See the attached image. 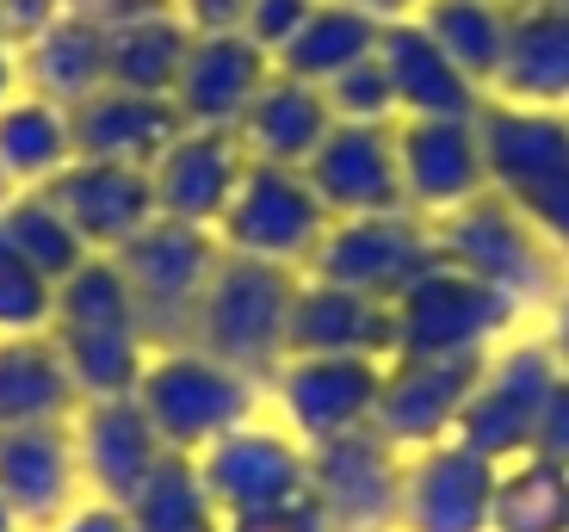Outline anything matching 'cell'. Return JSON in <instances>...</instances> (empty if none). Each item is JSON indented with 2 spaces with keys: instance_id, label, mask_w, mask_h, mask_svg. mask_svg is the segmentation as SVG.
Wrapping results in <instances>:
<instances>
[{
  "instance_id": "6da1fadb",
  "label": "cell",
  "mask_w": 569,
  "mask_h": 532,
  "mask_svg": "<svg viewBox=\"0 0 569 532\" xmlns=\"http://www.w3.org/2000/svg\"><path fill=\"white\" fill-rule=\"evenodd\" d=\"M433 242H440L446 267H458L477 285L501 291L520 317L527 310H557L569 291V260L508 199H496V192H477L465 211L440 217L433 223Z\"/></svg>"
},
{
  "instance_id": "7a4b0ae2",
  "label": "cell",
  "mask_w": 569,
  "mask_h": 532,
  "mask_svg": "<svg viewBox=\"0 0 569 532\" xmlns=\"http://www.w3.org/2000/svg\"><path fill=\"white\" fill-rule=\"evenodd\" d=\"M477 137H483L489 192L508 199L569 260V112L483 100Z\"/></svg>"
},
{
  "instance_id": "3957f363",
  "label": "cell",
  "mask_w": 569,
  "mask_h": 532,
  "mask_svg": "<svg viewBox=\"0 0 569 532\" xmlns=\"http://www.w3.org/2000/svg\"><path fill=\"white\" fill-rule=\"evenodd\" d=\"M112 260L124 267L130 303H137V334L149 341V353L199 341V303H204V291H211L217 260H223L217 230H192V223L156 217V223H149L137 242L118 248Z\"/></svg>"
},
{
  "instance_id": "277c9868",
  "label": "cell",
  "mask_w": 569,
  "mask_h": 532,
  "mask_svg": "<svg viewBox=\"0 0 569 532\" xmlns=\"http://www.w3.org/2000/svg\"><path fill=\"white\" fill-rule=\"evenodd\" d=\"M137 409L149 415V428L161 433L168 452L199 459L223 433L254 421L260 384L242 378L236 365L211 360L204 347H168V353H149V372L137 384Z\"/></svg>"
},
{
  "instance_id": "5b68a950",
  "label": "cell",
  "mask_w": 569,
  "mask_h": 532,
  "mask_svg": "<svg viewBox=\"0 0 569 532\" xmlns=\"http://www.w3.org/2000/svg\"><path fill=\"white\" fill-rule=\"evenodd\" d=\"M303 273H284L267 260L223 254L211 273V291L199 303V341L211 360L236 365L242 378L267 384L284 365V322H291V298H298Z\"/></svg>"
},
{
  "instance_id": "8992f818",
  "label": "cell",
  "mask_w": 569,
  "mask_h": 532,
  "mask_svg": "<svg viewBox=\"0 0 569 532\" xmlns=\"http://www.w3.org/2000/svg\"><path fill=\"white\" fill-rule=\"evenodd\" d=\"M390 322H397L390 360H489V347L520 322V310L440 260L390 303Z\"/></svg>"
},
{
  "instance_id": "52a82bcc",
  "label": "cell",
  "mask_w": 569,
  "mask_h": 532,
  "mask_svg": "<svg viewBox=\"0 0 569 532\" xmlns=\"http://www.w3.org/2000/svg\"><path fill=\"white\" fill-rule=\"evenodd\" d=\"M328 230H335V217H328V204L316 199V187L303 180V168L248 161L242 187H236L223 223H217V242H223V254L267 260V267H284V273H303Z\"/></svg>"
},
{
  "instance_id": "ba28073f",
  "label": "cell",
  "mask_w": 569,
  "mask_h": 532,
  "mask_svg": "<svg viewBox=\"0 0 569 532\" xmlns=\"http://www.w3.org/2000/svg\"><path fill=\"white\" fill-rule=\"evenodd\" d=\"M557 378H563V360H557L551 341H513V347H501V353H489L452 440L470 446L477 459H489V464L527 459L539 409H545Z\"/></svg>"
},
{
  "instance_id": "9c48e42d",
  "label": "cell",
  "mask_w": 569,
  "mask_h": 532,
  "mask_svg": "<svg viewBox=\"0 0 569 532\" xmlns=\"http://www.w3.org/2000/svg\"><path fill=\"white\" fill-rule=\"evenodd\" d=\"M433 267H440L433 223L415 211H385V217H341L322 235V248H316V260L303 273L328 279V285H347V291H366L378 303H397Z\"/></svg>"
},
{
  "instance_id": "30bf717a",
  "label": "cell",
  "mask_w": 569,
  "mask_h": 532,
  "mask_svg": "<svg viewBox=\"0 0 569 532\" xmlns=\"http://www.w3.org/2000/svg\"><path fill=\"white\" fill-rule=\"evenodd\" d=\"M192 464H199V483L223 520L310 502V446L284 428L248 421V428L223 433L217 446H204Z\"/></svg>"
},
{
  "instance_id": "8fae6325",
  "label": "cell",
  "mask_w": 569,
  "mask_h": 532,
  "mask_svg": "<svg viewBox=\"0 0 569 532\" xmlns=\"http://www.w3.org/2000/svg\"><path fill=\"white\" fill-rule=\"evenodd\" d=\"M310 502L335 532H385L402 520V452L378 428L310 446Z\"/></svg>"
},
{
  "instance_id": "7c38bea8",
  "label": "cell",
  "mask_w": 569,
  "mask_h": 532,
  "mask_svg": "<svg viewBox=\"0 0 569 532\" xmlns=\"http://www.w3.org/2000/svg\"><path fill=\"white\" fill-rule=\"evenodd\" d=\"M390 360H341V353H298L267 378L272 403H279L284 428L298 433L303 446L335 440V433L371 428L378 390H385Z\"/></svg>"
},
{
  "instance_id": "4fadbf2b",
  "label": "cell",
  "mask_w": 569,
  "mask_h": 532,
  "mask_svg": "<svg viewBox=\"0 0 569 532\" xmlns=\"http://www.w3.org/2000/svg\"><path fill=\"white\" fill-rule=\"evenodd\" d=\"M397 173H402V204L415 217L440 223V217L465 211L477 192H489L477 118H402Z\"/></svg>"
},
{
  "instance_id": "5bb4252c",
  "label": "cell",
  "mask_w": 569,
  "mask_h": 532,
  "mask_svg": "<svg viewBox=\"0 0 569 532\" xmlns=\"http://www.w3.org/2000/svg\"><path fill=\"white\" fill-rule=\"evenodd\" d=\"M483 360H390L385 390L371 409V428L385 433L397 452H427L452 440L465 415L470 390H477Z\"/></svg>"
},
{
  "instance_id": "9a60e30c",
  "label": "cell",
  "mask_w": 569,
  "mask_h": 532,
  "mask_svg": "<svg viewBox=\"0 0 569 532\" xmlns=\"http://www.w3.org/2000/svg\"><path fill=\"white\" fill-rule=\"evenodd\" d=\"M303 180L328 217H385L409 211L402 204V173H397V124H335L328 143L303 161Z\"/></svg>"
},
{
  "instance_id": "2e32d148",
  "label": "cell",
  "mask_w": 569,
  "mask_h": 532,
  "mask_svg": "<svg viewBox=\"0 0 569 532\" xmlns=\"http://www.w3.org/2000/svg\"><path fill=\"white\" fill-rule=\"evenodd\" d=\"M74 452H81V483L93 490V502L130 508L137 490L161 471L168 446L149 428V415L137 409V397H106V403L74 409Z\"/></svg>"
},
{
  "instance_id": "e0dca14e",
  "label": "cell",
  "mask_w": 569,
  "mask_h": 532,
  "mask_svg": "<svg viewBox=\"0 0 569 532\" xmlns=\"http://www.w3.org/2000/svg\"><path fill=\"white\" fill-rule=\"evenodd\" d=\"M501 464L477 459L458 440L409 452L402 464V526L409 532H489Z\"/></svg>"
},
{
  "instance_id": "ac0fdd59",
  "label": "cell",
  "mask_w": 569,
  "mask_h": 532,
  "mask_svg": "<svg viewBox=\"0 0 569 532\" xmlns=\"http://www.w3.org/2000/svg\"><path fill=\"white\" fill-rule=\"evenodd\" d=\"M272 57L260 50L248 31H217V38H192L173 81V112L186 130H236L242 112L254 106V93L267 87Z\"/></svg>"
},
{
  "instance_id": "d6986e66",
  "label": "cell",
  "mask_w": 569,
  "mask_h": 532,
  "mask_svg": "<svg viewBox=\"0 0 569 532\" xmlns=\"http://www.w3.org/2000/svg\"><path fill=\"white\" fill-rule=\"evenodd\" d=\"M242 173H248V149L236 130H180L149 168V180H156L161 217L192 223V230H217L236 187H242Z\"/></svg>"
},
{
  "instance_id": "ffe728a7",
  "label": "cell",
  "mask_w": 569,
  "mask_h": 532,
  "mask_svg": "<svg viewBox=\"0 0 569 532\" xmlns=\"http://www.w3.org/2000/svg\"><path fill=\"white\" fill-rule=\"evenodd\" d=\"M43 192L69 211V223L93 254H118L161 217L149 168H118V161H69Z\"/></svg>"
},
{
  "instance_id": "44dd1931",
  "label": "cell",
  "mask_w": 569,
  "mask_h": 532,
  "mask_svg": "<svg viewBox=\"0 0 569 532\" xmlns=\"http://www.w3.org/2000/svg\"><path fill=\"white\" fill-rule=\"evenodd\" d=\"M298 353L390 360V353H397V322H390V303L303 273L298 279V298H291V322H284V360H298Z\"/></svg>"
},
{
  "instance_id": "7402d4cb",
  "label": "cell",
  "mask_w": 569,
  "mask_h": 532,
  "mask_svg": "<svg viewBox=\"0 0 569 532\" xmlns=\"http://www.w3.org/2000/svg\"><path fill=\"white\" fill-rule=\"evenodd\" d=\"M81 490V452L74 428H0V495L19 514V526H57Z\"/></svg>"
},
{
  "instance_id": "603a6c76",
  "label": "cell",
  "mask_w": 569,
  "mask_h": 532,
  "mask_svg": "<svg viewBox=\"0 0 569 532\" xmlns=\"http://www.w3.org/2000/svg\"><path fill=\"white\" fill-rule=\"evenodd\" d=\"M74 161H118V168H156L161 149L180 137V112L161 93L100 87L74 106Z\"/></svg>"
},
{
  "instance_id": "cb8c5ba5",
  "label": "cell",
  "mask_w": 569,
  "mask_h": 532,
  "mask_svg": "<svg viewBox=\"0 0 569 532\" xmlns=\"http://www.w3.org/2000/svg\"><path fill=\"white\" fill-rule=\"evenodd\" d=\"M378 62L390 74V93H397L402 118H477L483 112V87L470 81L440 43L421 31V19H390L385 38H378Z\"/></svg>"
},
{
  "instance_id": "d4e9b609",
  "label": "cell",
  "mask_w": 569,
  "mask_h": 532,
  "mask_svg": "<svg viewBox=\"0 0 569 532\" xmlns=\"http://www.w3.org/2000/svg\"><path fill=\"white\" fill-rule=\"evenodd\" d=\"M489 100L532 106V112H569V7H557V0L513 7L508 57H501Z\"/></svg>"
},
{
  "instance_id": "484cf974",
  "label": "cell",
  "mask_w": 569,
  "mask_h": 532,
  "mask_svg": "<svg viewBox=\"0 0 569 532\" xmlns=\"http://www.w3.org/2000/svg\"><path fill=\"white\" fill-rule=\"evenodd\" d=\"M328 130H335V112H328L322 87L272 69L267 87L254 93V106L242 112V124H236V137H242L248 161H267V168H303V161L328 143Z\"/></svg>"
},
{
  "instance_id": "4316f807",
  "label": "cell",
  "mask_w": 569,
  "mask_h": 532,
  "mask_svg": "<svg viewBox=\"0 0 569 532\" xmlns=\"http://www.w3.org/2000/svg\"><path fill=\"white\" fill-rule=\"evenodd\" d=\"M81 390L57 353V334H7L0 341V428H50L74 421Z\"/></svg>"
},
{
  "instance_id": "83f0119b",
  "label": "cell",
  "mask_w": 569,
  "mask_h": 532,
  "mask_svg": "<svg viewBox=\"0 0 569 532\" xmlns=\"http://www.w3.org/2000/svg\"><path fill=\"white\" fill-rule=\"evenodd\" d=\"M186 43H192V26L180 19L173 0L112 19L106 26V87H130V93H161L168 100L173 81H180Z\"/></svg>"
},
{
  "instance_id": "f1b7e54d",
  "label": "cell",
  "mask_w": 569,
  "mask_h": 532,
  "mask_svg": "<svg viewBox=\"0 0 569 532\" xmlns=\"http://www.w3.org/2000/svg\"><path fill=\"white\" fill-rule=\"evenodd\" d=\"M19 74H26V93H43V100H57L74 112L87 93L106 87V26L87 7L57 19L50 31L19 43Z\"/></svg>"
},
{
  "instance_id": "f546056e",
  "label": "cell",
  "mask_w": 569,
  "mask_h": 532,
  "mask_svg": "<svg viewBox=\"0 0 569 532\" xmlns=\"http://www.w3.org/2000/svg\"><path fill=\"white\" fill-rule=\"evenodd\" d=\"M385 26L390 19L359 13V7H347V0H316V13L303 19L298 38L272 57V69L298 74V81H310V87H328L335 74H347V69H359V62L378 57Z\"/></svg>"
},
{
  "instance_id": "4dcf8cb0",
  "label": "cell",
  "mask_w": 569,
  "mask_h": 532,
  "mask_svg": "<svg viewBox=\"0 0 569 532\" xmlns=\"http://www.w3.org/2000/svg\"><path fill=\"white\" fill-rule=\"evenodd\" d=\"M69 161H74L69 106L43 100V93H19V100L0 106V168H7L13 192H43Z\"/></svg>"
},
{
  "instance_id": "1f68e13d",
  "label": "cell",
  "mask_w": 569,
  "mask_h": 532,
  "mask_svg": "<svg viewBox=\"0 0 569 532\" xmlns=\"http://www.w3.org/2000/svg\"><path fill=\"white\" fill-rule=\"evenodd\" d=\"M415 19L483 93L496 87L501 57H508V31H513L508 0H415Z\"/></svg>"
},
{
  "instance_id": "d6a6232c",
  "label": "cell",
  "mask_w": 569,
  "mask_h": 532,
  "mask_svg": "<svg viewBox=\"0 0 569 532\" xmlns=\"http://www.w3.org/2000/svg\"><path fill=\"white\" fill-rule=\"evenodd\" d=\"M57 353L69 365L81 403H106V397H137L142 372H149V341L137 329H50Z\"/></svg>"
},
{
  "instance_id": "836d02e7",
  "label": "cell",
  "mask_w": 569,
  "mask_h": 532,
  "mask_svg": "<svg viewBox=\"0 0 569 532\" xmlns=\"http://www.w3.org/2000/svg\"><path fill=\"white\" fill-rule=\"evenodd\" d=\"M489 532H569V471L545 459L501 464Z\"/></svg>"
},
{
  "instance_id": "e575fe53",
  "label": "cell",
  "mask_w": 569,
  "mask_h": 532,
  "mask_svg": "<svg viewBox=\"0 0 569 532\" xmlns=\"http://www.w3.org/2000/svg\"><path fill=\"white\" fill-rule=\"evenodd\" d=\"M0 230L13 235L19 254H26L50 285H62V279L93 254V248L81 242V230L69 223V211H62L50 192H13V199L0 204Z\"/></svg>"
},
{
  "instance_id": "d590c367",
  "label": "cell",
  "mask_w": 569,
  "mask_h": 532,
  "mask_svg": "<svg viewBox=\"0 0 569 532\" xmlns=\"http://www.w3.org/2000/svg\"><path fill=\"white\" fill-rule=\"evenodd\" d=\"M124 520L130 532H223V514H217V502L199 483V464L180 459V452L161 459V471L137 490Z\"/></svg>"
},
{
  "instance_id": "8d00e7d4",
  "label": "cell",
  "mask_w": 569,
  "mask_h": 532,
  "mask_svg": "<svg viewBox=\"0 0 569 532\" xmlns=\"http://www.w3.org/2000/svg\"><path fill=\"white\" fill-rule=\"evenodd\" d=\"M50 329H137L124 267L112 254H87L57 285V322Z\"/></svg>"
},
{
  "instance_id": "74e56055",
  "label": "cell",
  "mask_w": 569,
  "mask_h": 532,
  "mask_svg": "<svg viewBox=\"0 0 569 532\" xmlns=\"http://www.w3.org/2000/svg\"><path fill=\"white\" fill-rule=\"evenodd\" d=\"M50 322H57V285L0 230V341L7 334H50Z\"/></svg>"
},
{
  "instance_id": "f35d334b",
  "label": "cell",
  "mask_w": 569,
  "mask_h": 532,
  "mask_svg": "<svg viewBox=\"0 0 569 532\" xmlns=\"http://www.w3.org/2000/svg\"><path fill=\"white\" fill-rule=\"evenodd\" d=\"M322 93H328L335 124H402L397 93H390V74H385V62H378V57L359 62V69H347V74H335Z\"/></svg>"
},
{
  "instance_id": "ab89813d",
  "label": "cell",
  "mask_w": 569,
  "mask_h": 532,
  "mask_svg": "<svg viewBox=\"0 0 569 532\" xmlns=\"http://www.w3.org/2000/svg\"><path fill=\"white\" fill-rule=\"evenodd\" d=\"M316 13V0H248V19L242 31L267 50V57H279L284 43L298 38V26Z\"/></svg>"
},
{
  "instance_id": "60d3db41",
  "label": "cell",
  "mask_w": 569,
  "mask_h": 532,
  "mask_svg": "<svg viewBox=\"0 0 569 532\" xmlns=\"http://www.w3.org/2000/svg\"><path fill=\"white\" fill-rule=\"evenodd\" d=\"M527 459H545V464H557V471H569V365H563V378L551 384L545 409H539V428H532Z\"/></svg>"
},
{
  "instance_id": "b9f144b4",
  "label": "cell",
  "mask_w": 569,
  "mask_h": 532,
  "mask_svg": "<svg viewBox=\"0 0 569 532\" xmlns=\"http://www.w3.org/2000/svg\"><path fill=\"white\" fill-rule=\"evenodd\" d=\"M87 0H0V38L7 43H31L38 31H50L57 19L81 13Z\"/></svg>"
},
{
  "instance_id": "7bdbcfd3",
  "label": "cell",
  "mask_w": 569,
  "mask_h": 532,
  "mask_svg": "<svg viewBox=\"0 0 569 532\" xmlns=\"http://www.w3.org/2000/svg\"><path fill=\"white\" fill-rule=\"evenodd\" d=\"M223 532H335L322 520L316 502H291V508H272V514H242V520H223Z\"/></svg>"
},
{
  "instance_id": "ee69618b",
  "label": "cell",
  "mask_w": 569,
  "mask_h": 532,
  "mask_svg": "<svg viewBox=\"0 0 569 532\" xmlns=\"http://www.w3.org/2000/svg\"><path fill=\"white\" fill-rule=\"evenodd\" d=\"M180 19L192 26V38H217V31H242L248 0H173Z\"/></svg>"
},
{
  "instance_id": "f6af8a7d",
  "label": "cell",
  "mask_w": 569,
  "mask_h": 532,
  "mask_svg": "<svg viewBox=\"0 0 569 532\" xmlns=\"http://www.w3.org/2000/svg\"><path fill=\"white\" fill-rule=\"evenodd\" d=\"M57 532H130L124 508L112 502H87V508H69V514L57 520Z\"/></svg>"
},
{
  "instance_id": "bcb514c9",
  "label": "cell",
  "mask_w": 569,
  "mask_h": 532,
  "mask_svg": "<svg viewBox=\"0 0 569 532\" xmlns=\"http://www.w3.org/2000/svg\"><path fill=\"white\" fill-rule=\"evenodd\" d=\"M19 93H26V74H19V43L0 38V106L19 100Z\"/></svg>"
},
{
  "instance_id": "7dc6e473",
  "label": "cell",
  "mask_w": 569,
  "mask_h": 532,
  "mask_svg": "<svg viewBox=\"0 0 569 532\" xmlns=\"http://www.w3.org/2000/svg\"><path fill=\"white\" fill-rule=\"evenodd\" d=\"M347 7H359V13H378V19H409L415 0H347Z\"/></svg>"
},
{
  "instance_id": "c3c4849f",
  "label": "cell",
  "mask_w": 569,
  "mask_h": 532,
  "mask_svg": "<svg viewBox=\"0 0 569 532\" xmlns=\"http://www.w3.org/2000/svg\"><path fill=\"white\" fill-rule=\"evenodd\" d=\"M551 347H557V360L569 365V291H563V303L551 310Z\"/></svg>"
},
{
  "instance_id": "681fc988",
  "label": "cell",
  "mask_w": 569,
  "mask_h": 532,
  "mask_svg": "<svg viewBox=\"0 0 569 532\" xmlns=\"http://www.w3.org/2000/svg\"><path fill=\"white\" fill-rule=\"evenodd\" d=\"M0 532H19V514L7 508V495H0Z\"/></svg>"
},
{
  "instance_id": "f907efd6",
  "label": "cell",
  "mask_w": 569,
  "mask_h": 532,
  "mask_svg": "<svg viewBox=\"0 0 569 532\" xmlns=\"http://www.w3.org/2000/svg\"><path fill=\"white\" fill-rule=\"evenodd\" d=\"M13 199V180H7V168H0V204Z\"/></svg>"
},
{
  "instance_id": "816d5d0a",
  "label": "cell",
  "mask_w": 569,
  "mask_h": 532,
  "mask_svg": "<svg viewBox=\"0 0 569 532\" xmlns=\"http://www.w3.org/2000/svg\"><path fill=\"white\" fill-rule=\"evenodd\" d=\"M508 7H527V0H508Z\"/></svg>"
},
{
  "instance_id": "f5cc1de1",
  "label": "cell",
  "mask_w": 569,
  "mask_h": 532,
  "mask_svg": "<svg viewBox=\"0 0 569 532\" xmlns=\"http://www.w3.org/2000/svg\"><path fill=\"white\" fill-rule=\"evenodd\" d=\"M557 7H569V0H557Z\"/></svg>"
}]
</instances>
